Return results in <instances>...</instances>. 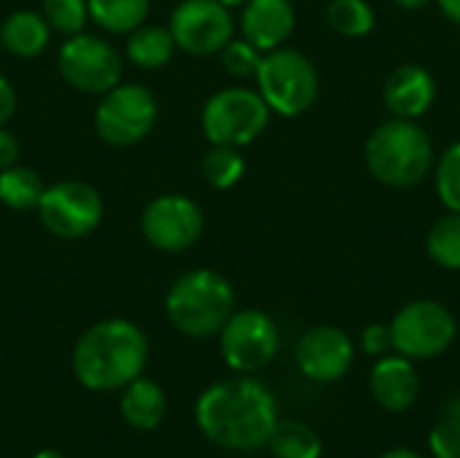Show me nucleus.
I'll return each instance as SVG.
<instances>
[{
  "instance_id": "f704fd0d",
  "label": "nucleus",
  "mask_w": 460,
  "mask_h": 458,
  "mask_svg": "<svg viewBox=\"0 0 460 458\" xmlns=\"http://www.w3.org/2000/svg\"><path fill=\"white\" fill-rule=\"evenodd\" d=\"M380 458H423V456H420V454H415V451H410V448H394V451L383 454Z\"/></svg>"
},
{
  "instance_id": "2f4dec72",
  "label": "nucleus",
  "mask_w": 460,
  "mask_h": 458,
  "mask_svg": "<svg viewBox=\"0 0 460 458\" xmlns=\"http://www.w3.org/2000/svg\"><path fill=\"white\" fill-rule=\"evenodd\" d=\"M16 105H19V97H16L13 84L5 76H0V127L11 121V116L16 113Z\"/></svg>"
},
{
  "instance_id": "bb28decb",
  "label": "nucleus",
  "mask_w": 460,
  "mask_h": 458,
  "mask_svg": "<svg viewBox=\"0 0 460 458\" xmlns=\"http://www.w3.org/2000/svg\"><path fill=\"white\" fill-rule=\"evenodd\" d=\"M43 19L49 22L51 32H59L65 38L84 32L89 22V5L86 0H43Z\"/></svg>"
},
{
  "instance_id": "412c9836",
  "label": "nucleus",
  "mask_w": 460,
  "mask_h": 458,
  "mask_svg": "<svg viewBox=\"0 0 460 458\" xmlns=\"http://www.w3.org/2000/svg\"><path fill=\"white\" fill-rule=\"evenodd\" d=\"M86 5L89 22L113 35H129L151 13V0H86Z\"/></svg>"
},
{
  "instance_id": "5701e85b",
  "label": "nucleus",
  "mask_w": 460,
  "mask_h": 458,
  "mask_svg": "<svg viewBox=\"0 0 460 458\" xmlns=\"http://www.w3.org/2000/svg\"><path fill=\"white\" fill-rule=\"evenodd\" d=\"M267 445L275 458H321V437L302 421H278Z\"/></svg>"
},
{
  "instance_id": "4c0bfd02",
  "label": "nucleus",
  "mask_w": 460,
  "mask_h": 458,
  "mask_svg": "<svg viewBox=\"0 0 460 458\" xmlns=\"http://www.w3.org/2000/svg\"><path fill=\"white\" fill-rule=\"evenodd\" d=\"M218 3H224L226 8H243V5H245L248 0H218Z\"/></svg>"
},
{
  "instance_id": "72a5a7b5",
  "label": "nucleus",
  "mask_w": 460,
  "mask_h": 458,
  "mask_svg": "<svg viewBox=\"0 0 460 458\" xmlns=\"http://www.w3.org/2000/svg\"><path fill=\"white\" fill-rule=\"evenodd\" d=\"M437 5H439V11H442L453 24H458L460 27V0H437Z\"/></svg>"
},
{
  "instance_id": "4468645a",
  "label": "nucleus",
  "mask_w": 460,
  "mask_h": 458,
  "mask_svg": "<svg viewBox=\"0 0 460 458\" xmlns=\"http://www.w3.org/2000/svg\"><path fill=\"white\" fill-rule=\"evenodd\" d=\"M353 364V340L340 327H313L296 343V367L315 383L340 381Z\"/></svg>"
},
{
  "instance_id": "f3484780",
  "label": "nucleus",
  "mask_w": 460,
  "mask_h": 458,
  "mask_svg": "<svg viewBox=\"0 0 460 458\" xmlns=\"http://www.w3.org/2000/svg\"><path fill=\"white\" fill-rule=\"evenodd\" d=\"M369 389L377 405H383L391 413H404L410 410L418 397H420V378L412 364V359L396 354V356H383L369 375Z\"/></svg>"
},
{
  "instance_id": "2eb2a0df",
  "label": "nucleus",
  "mask_w": 460,
  "mask_h": 458,
  "mask_svg": "<svg viewBox=\"0 0 460 458\" xmlns=\"http://www.w3.org/2000/svg\"><path fill=\"white\" fill-rule=\"evenodd\" d=\"M296 24L291 0H248L240 13V38L253 43L261 54L286 46Z\"/></svg>"
},
{
  "instance_id": "9b49d317",
  "label": "nucleus",
  "mask_w": 460,
  "mask_h": 458,
  "mask_svg": "<svg viewBox=\"0 0 460 458\" xmlns=\"http://www.w3.org/2000/svg\"><path fill=\"white\" fill-rule=\"evenodd\" d=\"M218 335L221 356L237 375H253L264 370L280 348V332L275 321L256 308L234 310Z\"/></svg>"
},
{
  "instance_id": "aec40b11",
  "label": "nucleus",
  "mask_w": 460,
  "mask_h": 458,
  "mask_svg": "<svg viewBox=\"0 0 460 458\" xmlns=\"http://www.w3.org/2000/svg\"><path fill=\"white\" fill-rule=\"evenodd\" d=\"M178 51L175 46V38L170 32V27H162V24H140L137 30L129 32L127 38V59L140 67V70H159L164 67L172 54Z\"/></svg>"
},
{
  "instance_id": "c756f323",
  "label": "nucleus",
  "mask_w": 460,
  "mask_h": 458,
  "mask_svg": "<svg viewBox=\"0 0 460 458\" xmlns=\"http://www.w3.org/2000/svg\"><path fill=\"white\" fill-rule=\"evenodd\" d=\"M429 448H431L434 458H460V421L445 416L431 429Z\"/></svg>"
},
{
  "instance_id": "0eeeda50",
  "label": "nucleus",
  "mask_w": 460,
  "mask_h": 458,
  "mask_svg": "<svg viewBox=\"0 0 460 458\" xmlns=\"http://www.w3.org/2000/svg\"><path fill=\"white\" fill-rule=\"evenodd\" d=\"M159 103L154 92L143 84H116L100 94L94 111V132L102 143L113 148H127L140 143L156 124Z\"/></svg>"
},
{
  "instance_id": "393cba45",
  "label": "nucleus",
  "mask_w": 460,
  "mask_h": 458,
  "mask_svg": "<svg viewBox=\"0 0 460 458\" xmlns=\"http://www.w3.org/2000/svg\"><path fill=\"white\" fill-rule=\"evenodd\" d=\"M326 22L345 38H361L375 27V8L369 0H332L326 5Z\"/></svg>"
},
{
  "instance_id": "f8f14e48",
  "label": "nucleus",
  "mask_w": 460,
  "mask_h": 458,
  "mask_svg": "<svg viewBox=\"0 0 460 458\" xmlns=\"http://www.w3.org/2000/svg\"><path fill=\"white\" fill-rule=\"evenodd\" d=\"M175 46L194 57H213L234 38V16L218 0H181L170 13Z\"/></svg>"
},
{
  "instance_id": "39448f33",
  "label": "nucleus",
  "mask_w": 460,
  "mask_h": 458,
  "mask_svg": "<svg viewBox=\"0 0 460 458\" xmlns=\"http://www.w3.org/2000/svg\"><path fill=\"white\" fill-rule=\"evenodd\" d=\"M256 89L270 105L272 113L294 119L307 113L318 100V70L296 49L280 46L267 54H261L259 70H256Z\"/></svg>"
},
{
  "instance_id": "a211bd4d",
  "label": "nucleus",
  "mask_w": 460,
  "mask_h": 458,
  "mask_svg": "<svg viewBox=\"0 0 460 458\" xmlns=\"http://www.w3.org/2000/svg\"><path fill=\"white\" fill-rule=\"evenodd\" d=\"M49 40H51V27L38 11H27V8L13 11L0 24V46L19 59H32L43 54Z\"/></svg>"
},
{
  "instance_id": "dca6fc26",
  "label": "nucleus",
  "mask_w": 460,
  "mask_h": 458,
  "mask_svg": "<svg viewBox=\"0 0 460 458\" xmlns=\"http://www.w3.org/2000/svg\"><path fill=\"white\" fill-rule=\"evenodd\" d=\"M437 100V81L423 65L396 67L383 86V103L396 119H420Z\"/></svg>"
},
{
  "instance_id": "c85d7f7f",
  "label": "nucleus",
  "mask_w": 460,
  "mask_h": 458,
  "mask_svg": "<svg viewBox=\"0 0 460 458\" xmlns=\"http://www.w3.org/2000/svg\"><path fill=\"white\" fill-rule=\"evenodd\" d=\"M221 65L234 78H253L261 62V51L245 38H232L221 51Z\"/></svg>"
},
{
  "instance_id": "7ed1b4c3",
  "label": "nucleus",
  "mask_w": 460,
  "mask_h": 458,
  "mask_svg": "<svg viewBox=\"0 0 460 458\" xmlns=\"http://www.w3.org/2000/svg\"><path fill=\"white\" fill-rule=\"evenodd\" d=\"M367 170L391 189H412L434 167V143L415 119H391L372 130L364 146Z\"/></svg>"
},
{
  "instance_id": "20e7f679",
  "label": "nucleus",
  "mask_w": 460,
  "mask_h": 458,
  "mask_svg": "<svg viewBox=\"0 0 460 458\" xmlns=\"http://www.w3.org/2000/svg\"><path fill=\"white\" fill-rule=\"evenodd\" d=\"M164 313L170 324L189 337L218 335L234 313V289L216 270H189L170 286Z\"/></svg>"
},
{
  "instance_id": "f03ea898",
  "label": "nucleus",
  "mask_w": 460,
  "mask_h": 458,
  "mask_svg": "<svg viewBox=\"0 0 460 458\" xmlns=\"http://www.w3.org/2000/svg\"><path fill=\"white\" fill-rule=\"evenodd\" d=\"M148 362L146 332L127 319L92 324L73 348V373L84 389L116 391L143 375Z\"/></svg>"
},
{
  "instance_id": "1a4fd4ad",
  "label": "nucleus",
  "mask_w": 460,
  "mask_h": 458,
  "mask_svg": "<svg viewBox=\"0 0 460 458\" xmlns=\"http://www.w3.org/2000/svg\"><path fill=\"white\" fill-rule=\"evenodd\" d=\"M394 348L407 359H434L445 354L456 335V316L437 300H412L388 324Z\"/></svg>"
},
{
  "instance_id": "c9c22d12",
  "label": "nucleus",
  "mask_w": 460,
  "mask_h": 458,
  "mask_svg": "<svg viewBox=\"0 0 460 458\" xmlns=\"http://www.w3.org/2000/svg\"><path fill=\"white\" fill-rule=\"evenodd\" d=\"M447 418H456V421H460V394H456L450 402H447Z\"/></svg>"
},
{
  "instance_id": "4be33fe9",
  "label": "nucleus",
  "mask_w": 460,
  "mask_h": 458,
  "mask_svg": "<svg viewBox=\"0 0 460 458\" xmlns=\"http://www.w3.org/2000/svg\"><path fill=\"white\" fill-rule=\"evenodd\" d=\"M46 184L35 167L11 165L0 170V202L11 211H35Z\"/></svg>"
},
{
  "instance_id": "cd10ccee",
  "label": "nucleus",
  "mask_w": 460,
  "mask_h": 458,
  "mask_svg": "<svg viewBox=\"0 0 460 458\" xmlns=\"http://www.w3.org/2000/svg\"><path fill=\"white\" fill-rule=\"evenodd\" d=\"M434 186L447 211L460 213V140L445 148L434 167Z\"/></svg>"
},
{
  "instance_id": "a878e982",
  "label": "nucleus",
  "mask_w": 460,
  "mask_h": 458,
  "mask_svg": "<svg viewBox=\"0 0 460 458\" xmlns=\"http://www.w3.org/2000/svg\"><path fill=\"white\" fill-rule=\"evenodd\" d=\"M426 251L439 267L460 270V213L450 211L429 229Z\"/></svg>"
},
{
  "instance_id": "58836bf2",
  "label": "nucleus",
  "mask_w": 460,
  "mask_h": 458,
  "mask_svg": "<svg viewBox=\"0 0 460 458\" xmlns=\"http://www.w3.org/2000/svg\"><path fill=\"white\" fill-rule=\"evenodd\" d=\"M35 458H65L59 451H40V454H35Z\"/></svg>"
},
{
  "instance_id": "9d476101",
  "label": "nucleus",
  "mask_w": 460,
  "mask_h": 458,
  "mask_svg": "<svg viewBox=\"0 0 460 458\" xmlns=\"http://www.w3.org/2000/svg\"><path fill=\"white\" fill-rule=\"evenodd\" d=\"M57 67L67 86L81 94H105L121 84L124 62L119 51L100 35L78 32L65 38L57 51Z\"/></svg>"
},
{
  "instance_id": "6ab92c4d",
  "label": "nucleus",
  "mask_w": 460,
  "mask_h": 458,
  "mask_svg": "<svg viewBox=\"0 0 460 458\" xmlns=\"http://www.w3.org/2000/svg\"><path fill=\"white\" fill-rule=\"evenodd\" d=\"M121 416L132 429H143L151 432L162 424L164 413H167V397L162 391V386L151 378H135L132 383H127L121 389Z\"/></svg>"
},
{
  "instance_id": "ea45409f",
  "label": "nucleus",
  "mask_w": 460,
  "mask_h": 458,
  "mask_svg": "<svg viewBox=\"0 0 460 458\" xmlns=\"http://www.w3.org/2000/svg\"><path fill=\"white\" fill-rule=\"evenodd\" d=\"M0 49H3V46H0Z\"/></svg>"
},
{
  "instance_id": "b1692460",
  "label": "nucleus",
  "mask_w": 460,
  "mask_h": 458,
  "mask_svg": "<svg viewBox=\"0 0 460 458\" xmlns=\"http://www.w3.org/2000/svg\"><path fill=\"white\" fill-rule=\"evenodd\" d=\"M202 175L218 192H226V189L237 186L243 181V175H245V159H243L240 148L210 146V151L202 157Z\"/></svg>"
},
{
  "instance_id": "6e6552de",
  "label": "nucleus",
  "mask_w": 460,
  "mask_h": 458,
  "mask_svg": "<svg viewBox=\"0 0 460 458\" xmlns=\"http://www.w3.org/2000/svg\"><path fill=\"white\" fill-rule=\"evenodd\" d=\"M35 213L49 235L62 240H78L100 227L105 202L92 184L65 178L43 189Z\"/></svg>"
},
{
  "instance_id": "f257e3e1",
  "label": "nucleus",
  "mask_w": 460,
  "mask_h": 458,
  "mask_svg": "<svg viewBox=\"0 0 460 458\" xmlns=\"http://www.w3.org/2000/svg\"><path fill=\"white\" fill-rule=\"evenodd\" d=\"M275 424V397L251 375L221 381L197 400L199 432L226 451H256L267 445Z\"/></svg>"
},
{
  "instance_id": "473e14b6",
  "label": "nucleus",
  "mask_w": 460,
  "mask_h": 458,
  "mask_svg": "<svg viewBox=\"0 0 460 458\" xmlns=\"http://www.w3.org/2000/svg\"><path fill=\"white\" fill-rule=\"evenodd\" d=\"M19 140H16V135L13 132H8L5 127H0V170H5V167H11V165H16V159H19Z\"/></svg>"
},
{
  "instance_id": "ddd939ff",
  "label": "nucleus",
  "mask_w": 460,
  "mask_h": 458,
  "mask_svg": "<svg viewBox=\"0 0 460 458\" xmlns=\"http://www.w3.org/2000/svg\"><path fill=\"white\" fill-rule=\"evenodd\" d=\"M205 229L202 208L186 194H159L154 197L143 216L140 232L156 251L178 254L191 248Z\"/></svg>"
},
{
  "instance_id": "e433bc0d",
  "label": "nucleus",
  "mask_w": 460,
  "mask_h": 458,
  "mask_svg": "<svg viewBox=\"0 0 460 458\" xmlns=\"http://www.w3.org/2000/svg\"><path fill=\"white\" fill-rule=\"evenodd\" d=\"M396 5H402V8H410V11H415V8H423V5H429L431 0H394Z\"/></svg>"
},
{
  "instance_id": "423d86ee",
  "label": "nucleus",
  "mask_w": 460,
  "mask_h": 458,
  "mask_svg": "<svg viewBox=\"0 0 460 458\" xmlns=\"http://www.w3.org/2000/svg\"><path fill=\"white\" fill-rule=\"evenodd\" d=\"M270 116L272 111L259 94V89L226 86L210 94L202 105V132L210 146L243 148L261 138L270 124Z\"/></svg>"
},
{
  "instance_id": "7c9ffc66",
  "label": "nucleus",
  "mask_w": 460,
  "mask_h": 458,
  "mask_svg": "<svg viewBox=\"0 0 460 458\" xmlns=\"http://www.w3.org/2000/svg\"><path fill=\"white\" fill-rule=\"evenodd\" d=\"M361 348H364V354H369V356H385V354L394 348L388 324H369V327L361 332Z\"/></svg>"
}]
</instances>
